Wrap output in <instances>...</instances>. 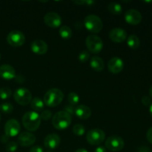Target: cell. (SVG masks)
<instances>
[{
  "label": "cell",
  "instance_id": "6da1fadb",
  "mask_svg": "<svg viewBox=\"0 0 152 152\" xmlns=\"http://www.w3.org/2000/svg\"><path fill=\"white\" fill-rule=\"evenodd\" d=\"M22 125L26 130L35 132L39 129L41 123V117L35 111H28L23 115L22 119Z\"/></svg>",
  "mask_w": 152,
  "mask_h": 152
},
{
  "label": "cell",
  "instance_id": "7a4b0ae2",
  "mask_svg": "<svg viewBox=\"0 0 152 152\" xmlns=\"http://www.w3.org/2000/svg\"><path fill=\"white\" fill-rule=\"evenodd\" d=\"M71 115H70L66 111H58L52 118V124L57 130H64L71 125Z\"/></svg>",
  "mask_w": 152,
  "mask_h": 152
},
{
  "label": "cell",
  "instance_id": "3957f363",
  "mask_svg": "<svg viewBox=\"0 0 152 152\" xmlns=\"http://www.w3.org/2000/svg\"><path fill=\"white\" fill-rule=\"evenodd\" d=\"M64 94L58 88H51L46 92L44 96V103L48 107H56L62 102Z\"/></svg>",
  "mask_w": 152,
  "mask_h": 152
},
{
  "label": "cell",
  "instance_id": "277c9868",
  "mask_svg": "<svg viewBox=\"0 0 152 152\" xmlns=\"http://www.w3.org/2000/svg\"><path fill=\"white\" fill-rule=\"evenodd\" d=\"M84 25L88 31L94 34L100 32L103 28V23L100 18L93 14L88 15L85 18Z\"/></svg>",
  "mask_w": 152,
  "mask_h": 152
},
{
  "label": "cell",
  "instance_id": "5b68a950",
  "mask_svg": "<svg viewBox=\"0 0 152 152\" xmlns=\"http://www.w3.org/2000/svg\"><path fill=\"white\" fill-rule=\"evenodd\" d=\"M86 45L88 50L92 53H99L103 48L102 40L96 35L88 36L86 39Z\"/></svg>",
  "mask_w": 152,
  "mask_h": 152
},
{
  "label": "cell",
  "instance_id": "8992f818",
  "mask_svg": "<svg viewBox=\"0 0 152 152\" xmlns=\"http://www.w3.org/2000/svg\"><path fill=\"white\" fill-rule=\"evenodd\" d=\"M15 101L21 105H27L32 100V94L26 88H19L16 89L13 94Z\"/></svg>",
  "mask_w": 152,
  "mask_h": 152
},
{
  "label": "cell",
  "instance_id": "52a82bcc",
  "mask_svg": "<svg viewBox=\"0 0 152 152\" xmlns=\"http://www.w3.org/2000/svg\"><path fill=\"white\" fill-rule=\"evenodd\" d=\"M105 138V134L102 129H94L88 131L86 136L88 142L92 145H98L102 143Z\"/></svg>",
  "mask_w": 152,
  "mask_h": 152
},
{
  "label": "cell",
  "instance_id": "ba28073f",
  "mask_svg": "<svg viewBox=\"0 0 152 152\" xmlns=\"http://www.w3.org/2000/svg\"><path fill=\"white\" fill-rule=\"evenodd\" d=\"M7 42L13 47H19L24 45L25 42V37L21 31L14 30L10 31L7 37Z\"/></svg>",
  "mask_w": 152,
  "mask_h": 152
},
{
  "label": "cell",
  "instance_id": "9c48e42d",
  "mask_svg": "<svg viewBox=\"0 0 152 152\" xmlns=\"http://www.w3.org/2000/svg\"><path fill=\"white\" fill-rule=\"evenodd\" d=\"M125 145L124 140L119 136L109 137L105 141V147L109 151H120L123 148Z\"/></svg>",
  "mask_w": 152,
  "mask_h": 152
},
{
  "label": "cell",
  "instance_id": "30bf717a",
  "mask_svg": "<svg viewBox=\"0 0 152 152\" xmlns=\"http://www.w3.org/2000/svg\"><path fill=\"white\" fill-rule=\"evenodd\" d=\"M21 131V126L17 120L14 119L9 120L4 126V132L9 137H14L17 136Z\"/></svg>",
  "mask_w": 152,
  "mask_h": 152
},
{
  "label": "cell",
  "instance_id": "8fae6325",
  "mask_svg": "<svg viewBox=\"0 0 152 152\" xmlns=\"http://www.w3.org/2000/svg\"><path fill=\"white\" fill-rule=\"evenodd\" d=\"M44 22L50 28H58L62 24V20L61 16L55 12H48L44 16Z\"/></svg>",
  "mask_w": 152,
  "mask_h": 152
},
{
  "label": "cell",
  "instance_id": "7c38bea8",
  "mask_svg": "<svg viewBox=\"0 0 152 152\" xmlns=\"http://www.w3.org/2000/svg\"><path fill=\"white\" fill-rule=\"evenodd\" d=\"M142 19V14L136 9L128 10L125 13V20L132 25H137L141 22Z\"/></svg>",
  "mask_w": 152,
  "mask_h": 152
},
{
  "label": "cell",
  "instance_id": "4fadbf2b",
  "mask_svg": "<svg viewBox=\"0 0 152 152\" xmlns=\"http://www.w3.org/2000/svg\"><path fill=\"white\" fill-rule=\"evenodd\" d=\"M109 38L115 43L123 42L127 38V33L124 29L120 28H113L109 32Z\"/></svg>",
  "mask_w": 152,
  "mask_h": 152
},
{
  "label": "cell",
  "instance_id": "5bb4252c",
  "mask_svg": "<svg viewBox=\"0 0 152 152\" xmlns=\"http://www.w3.org/2000/svg\"><path fill=\"white\" fill-rule=\"evenodd\" d=\"M108 68L110 72L113 74H119L124 68V62L120 57H113L108 61Z\"/></svg>",
  "mask_w": 152,
  "mask_h": 152
},
{
  "label": "cell",
  "instance_id": "9a60e30c",
  "mask_svg": "<svg viewBox=\"0 0 152 152\" xmlns=\"http://www.w3.org/2000/svg\"><path fill=\"white\" fill-rule=\"evenodd\" d=\"M60 142L61 140L59 135L56 134H50L45 138L44 145L48 149L53 150L59 146Z\"/></svg>",
  "mask_w": 152,
  "mask_h": 152
},
{
  "label": "cell",
  "instance_id": "2e32d148",
  "mask_svg": "<svg viewBox=\"0 0 152 152\" xmlns=\"http://www.w3.org/2000/svg\"><path fill=\"white\" fill-rule=\"evenodd\" d=\"M36 142V137L28 132H22L18 137V142L20 145L25 147L31 146Z\"/></svg>",
  "mask_w": 152,
  "mask_h": 152
},
{
  "label": "cell",
  "instance_id": "e0dca14e",
  "mask_svg": "<svg viewBox=\"0 0 152 152\" xmlns=\"http://www.w3.org/2000/svg\"><path fill=\"white\" fill-rule=\"evenodd\" d=\"M31 50L37 55H43L47 53L48 45L45 41L37 39L32 42L31 45Z\"/></svg>",
  "mask_w": 152,
  "mask_h": 152
},
{
  "label": "cell",
  "instance_id": "ac0fdd59",
  "mask_svg": "<svg viewBox=\"0 0 152 152\" xmlns=\"http://www.w3.org/2000/svg\"><path fill=\"white\" fill-rule=\"evenodd\" d=\"M0 77L4 80H10L16 77V71L10 65L4 64L0 66Z\"/></svg>",
  "mask_w": 152,
  "mask_h": 152
},
{
  "label": "cell",
  "instance_id": "d6986e66",
  "mask_svg": "<svg viewBox=\"0 0 152 152\" xmlns=\"http://www.w3.org/2000/svg\"><path fill=\"white\" fill-rule=\"evenodd\" d=\"M74 114L80 120H88L91 116V110L86 105H80L75 108Z\"/></svg>",
  "mask_w": 152,
  "mask_h": 152
},
{
  "label": "cell",
  "instance_id": "ffe728a7",
  "mask_svg": "<svg viewBox=\"0 0 152 152\" xmlns=\"http://www.w3.org/2000/svg\"><path fill=\"white\" fill-rule=\"evenodd\" d=\"M90 65L92 69L97 72L102 71L105 67L104 61L102 60V58L99 57V56H93L91 59Z\"/></svg>",
  "mask_w": 152,
  "mask_h": 152
},
{
  "label": "cell",
  "instance_id": "44dd1931",
  "mask_svg": "<svg viewBox=\"0 0 152 152\" xmlns=\"http://www.w3.org/2000/svg\"><path fill=\"white\" fill-rule=\"evenodd\" d=\"M127 44L130 48L136 50L140 45V39L134 34H132L129 36L127 39Z\"/></svg>",
  "mask_w": 152,
  "mask_h": 152
},
{
  "label": "cell",
  "instance_id": "7402d4cb",
  "mask_svg": "<svg viewBox=\"0 0 152 152\" xmlns=\"http://www.w3.org/2000/svg\"><path fill=\"white\" fill-rule=\"evenodd\" d=\"M31 106L32 109L35 111V112L36 111H42L43 108H44L45 103L40 98L35 97L31 100Z\"/></svg>",
  "mask_w": 152,
  "mask_h": 152
},
{
  "label": "cell",
  "instance_id": "603a6c76",
  "mask_svg": "<svg viewBox=\"0 0 152 152\" xmlns=\"http://www.w3.org/2000/svg\"><path fill=\"white\" fill-rule=\"evenodd\" d=\"M108 10L110 13L114 15H120L123 13V7L121 4L117 2L109 3L108 5Z\"/></svg>",
  "mask_w": 152,
  "mask_h": 152
},
{
  "label": "cell",
  "instance_id": "cb8c5ba5",
  "mask_svg": "<svg viewBox=\"0 0 152 152\" xmlns=\"http://www.w3.org/2000/svg\"><path fill=\"white\" fill-rule=\"evenodd\" d=\"M59 34L64 39H69L72 37V31L69 27L66 25H63L59 28Z\"/></svg>",
  "mask_w": 152,
  "mask_h": 152
},
{
  "label": "cell",
  "instance_id": "d4e9b609",
  "mask_svg": "<svg viewBox=\"0 0 152 152\" xmlns=\"http://www.w3.org/2000/svg\"><path fill=\"white\" fill-rule=\"evenodd\" d=\"M0 111L4 114H10L13 111V106L10 102H3L0 105Z\"/></svg>",
  "mask_w": 152,
  "mask_h": 152
},
{
  "label": "cell",
  "instance_id": "484cf974",
  "mask_svg": "<svg viewBox=\"0 0 152 152\" xmlns=\"http://www.w3.org/2000/svg\"><path fill=\"white\" fill-rule=\"evenodd\" d=\"M68 99L69 101L70 104L74 106L77 105V104L80 102V96L77 94V93H74V92H71L68 94Z\"/></svg>",
  "mask_w": 152,
  "mask_h": 152
},
{
  "label": "cell",
  "instance_id": "4316f807",
  "mask_svg": "<svg viewBox=\"0 0 152 152\" xmlns=\"http://www.w3.org/2000/svg\"><path fill=\"white\" fill-rule=\"evenodd\" d=\"M12 91L9 88H0V98L1 99H7L10 97Z\"/></svg>",
  "mask_w": 152,
  "mask_h": 152
},
{
  "label": "cell",
  "instance_id": "83f0119b",
  "mask_svg": "<svg viewBox=\"0 0 152 152\" xmlns=\"http://www.w3.org/2000/svg\"><path fill=\"white\" fill-rule=\"evenodd\" d=\"M86 129L85 127L81 124H77L73 127V132L77 136H83L85 134Z\"/></svg>",
  "mask_w": 152,
  "mask_h": 152
},
{
  "label": "cell",
  "instance_id": "f1b7e54d",
  "mask_svg": "<svg viewBox=\"0 0 152 152\" xmlns=\"http://www.w3.org/2000/svg\"><path fill=\"white\" fill-rule=\"evenodd\" d=\"M18 144L14 141H11L6 144L5 145V150L7 152H14L17 150Z\"/></svg>",
  "mask_w": 152,
  "mask_h": 152
},
{
  "label": "cell",
  "instance_id": "f546056e",
  "mask_svg": "<svg viewBox=\"0 0 152 152\" xmlns=\"http://www.w3.org/2000/svg\"><path fill=\"white\" fill-rule=\"evenodd\" d=\"M90 57V54L87 50H83L79 54V60L81 62H87Z\"/></svg>",
  "mask_w": 152,
  "mask_h": 152
},
{
  "label": "cell",
  "instance_id": "4dcf8cb0",
  "mask_svg": "<svg viewBox=\"0 0 152 152\" xmlns=\"http://www.w3.org/2000/svg\"><path fill=\"white\" fill-rule=\"evenodd\" d=\"M51 111H49V110H45V111H43L40 114V117H41V120H48L51 118Z\"/></svg>",
  "mask_w": 152,
  "mask_h": 152
},
{
  "label": "cell",
  "instance_id": "1f68e13d",
  "mask_svg": "<svg viewBox=\"0 0 152 152\" xmlns=\"http://www.w3.org/2000/svg\"><path fill=\"white\" fill-rule=\"evenodd\" d=\"M75 106H74V105H67L66 106H65V110L64 111H66L67 113H68V114H70V115H73V114H74V111H75Z\"/></svg>",
  "mask_w": 152,
  "mask_h": 152
},
{
  "label": "cell",
  "instance_id": "d6a6232c",
  "mask_svg": "<svg viewBox=\"0 0 152 152\" xmlns=\"http://www.w3.org/2000/svg\"><path fill=\"white\" fill-rule=\"evenodd\" d=\"M76 4L78 5H91L92 4H94V1H85V0H80V1H74Z\"/></svg>",
  "mask_w": 152,
  "mask_h": 152
},
{
  "label": "cell",
  "instance_id": "836d02e7",
  "mask_svg": "<svg viewBox=\"0 0 152 152\" xmlns=\"http://www.w3.org/2000/svg\"><path fill=\"white\" fill-rule=\"evenodd\" d=\"M142 103L145 106H148L151 104V98L148 96H143L142 97Z\"/></svg>",
  "mask_w": 152,
  "mask_h": 152
},
{
  "label": "cell",
  "instance_id": "e575fe53",
  "mask_svg": "<svg viewBox=\"0 0 152 152\" xmlns=\"http://www.w3.org/2000/svg\"><path fill=\"white\" fill-rule=\"evenodd\" d=\"M146 137L148 142L152 144V127L150 128V129H148V130L147 131Z\"/></svg>",
  "mask_w": 152,
  "mask_h": 152
},
{
  "label": "cell",
  "instance_id": "d590c367",
  "mask_svg": "<svg viewBox=\"0 0 152 152\" xmlns=\"http://www.w3.org/2000/svg\"><path fill=\"white\" fill-rule=\"evenodd\" d=\"M29 152H43V149L42 147L39 146V145H35L30 149Z\"/></svg>",
  "mask_w": 152,
  "mask_h": 152
},
{
  "label": "cell",
  "instance_id": "8d00e7d4",
  "mask_svg": "<svg viewBox=\"0 0 152 152\" xmlns=\"http://www.w3.org/2000/svg\"><path fill=\"white\" fill-rule=\"evenodd\" d=\"M0 140H1V142H2V143H7L9 140V137L7 136V135L4 134V135H2V136L1 137V138H0Z\"/></svg>",
  "mask_w": 152,
  "mask_h": 152
},
{
  "label": "cell",
  "instance_id": "74e56055",
  "mask_svg": "<svg viewBox=\"0 0 152 152\" xmlns=\"http://www.w3.org/2000/svg\"><path fill=\"white\" fill-rule=\"evenodd\" d=\"M137 152H150V150L147 146H142L139 148V149L137 150Z\"/></svg>",
  "mask_w": 152,
  "mask_h": 152
},
{
  "label": "cell",
  "instance_id": "f35d334b",
  "mask_svg": "<svg viewBox=\"0 0 152 152\" xmlns=\"http://www.w3.org/2000/svg\"><path fill=\"white\" fill-rule=\"evenodd\" d=\"M94 152H106V149L103 146H99L95 149Z\"/></svg>",
  "mask_w": 152,
  "mask_h": 152
},
{
  "label": "cell",
  "instance_id": "ab89813d",
  "mask_svg": "<svg viewBox=\"0 0 152 152\" xmlns=\"http://www.w3.org/2000/svg\"><path fill=\"white\" fill-rule=\"evenodd\" d=\"M75 152H88V151L87 150L85 149V148H79V149H77Z\"/></svg>",
  "mask_w": 152,
  "mask_h": 152
},
{
  "label": "cell",
  "instance_id": "60d3db41",
  "mask_svg": "<svg viewBox=\"0 0 152 152\" xmlns=\"http://www.w3.org/2000/svg\"><path fill=\"white\" fill-rule=\"evenodd\" d=\"M148 93H149L150 96H151V97H152V86H151V87H150L149 91H148Z\"/></svg>",
  "mask_w": 152,
  "mask_h": 152
},
{
  "label": "cell",
  "instance_id": "b9f144b4",
  "mask_svg": "<svg viewBox=\"0 0 152 152\" xmlns=\"http://www.w3.org/2000/svg\"><path fill=\"white\" fill-rule=\"evenodd\" d=\"M149 113L152 117V103L151 104V105H150V107H149Z\"/></svg>",
  "mask_w": 152,
  "mask_h": 152
},
{
  "label": "cell",
  "instance_id": "7bdbcfd3",
  "mask_svg": "<svg viewBox=\"0 0 152 152\" xmlns=\"http://www.w3.org/2000/svg\"><path fill=\"white\" fill-rule=\"evenodd\" d=\"M0 59H1V53H0Z\"/></svg>",
  "mask_w": 152,
  "mask_h": 152
},
{
  "label": "cell",
  "instance_id": "ee69618b",
  "mask_svg": "<svg viewBox=\"0 0 152 152\" xmlns=\"http://www.w3.org/2000/svg\"><path fill=\"white\" fill-rule=\"evenodd\" d=\"M0 120H1V115H0Z\"/></svg>",
  "mask_w": 152,
  "mask_h": 152
},
{
  "label": "cell",
  "instance_id": "f6af8a7d",
  "mask_svg": "<svg viewBox=\"0 0 152 152\" xmlns=\"http://www.w3.org/2000/svg\"><path fill=\"white\" fill-rule=\"evenodd\" d=\"M47 152H50V151H47Z\"/></svg>",
  "mask_w": 152,
  "mask_h": 152
},
{
  "label": "cell",
  "instance_id": "bcb514c9",
  "mask_svg": "<svg viewBox=\"0 0 152 152\" xmlns=\"http://www.w3.org/2000/svg\"><path fill=\"white\" fill-rule=\"evenodd\" d=\"M151 152H152V151H151Z\"/></svg>",
  "mask_w": 152,
  "mask_h": 152
}]
</instances>
